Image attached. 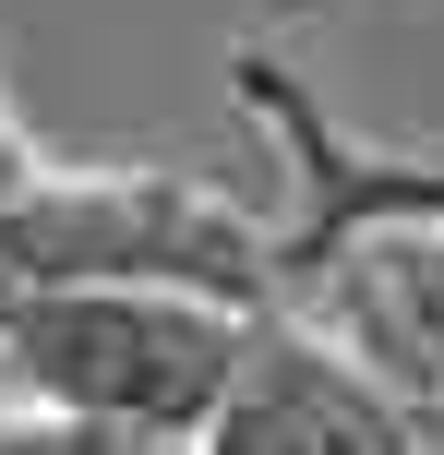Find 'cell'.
<instances>
[{
    "label": "cell",
    "mask_w": 444,
    "mask_h": 455,
    "mask_svg": "<svg viewBox=\"0 0 444 455\" xmlns=\"http://www.w3.org/2000/svg\"><path fill=\"white\" fill-rule=\"evenodd\" d=\"M0 455H192V443H168V432H109V419H61V408H36V419H0Z\"/></svg>",
    "instance_id": "3"
},
{
    "label": "cell",
    "mask_w": 444,
    "mask_h": 455,
    "mask_svg": "<svg viewBox=\"0 0 444 455\" xmlns=\"http://www.w3.org/2000/svg\"><path fill=\"white\" fill-rule=\"evenodd\" d=\"M12 168H24V144H12V120H0V180H12Z\"/></svg>",
    "instance_id": "4"
},
{
    "label": "cell",
    "mask_w": 444,
    "mask_h": 455,
    "mask_svg": "<svg viewBox=\"0 0 444 455\" xmlns=\"http://www.w3.org/2000/svg\"><path fill=\"white\" fill-rule=\"evenodd\" d=\"M240 108H264V132H277L288 168H301V228H277L288 264L360 240V228H432L444 240V156H397V144L336 132V120L312 108L288 72H264V60H240Z\"/></svg>",
    "instance_id": "2"
},
{
    "label": "cell",
    "mask_w": 444,
    "mask_h": 455,
    "mask_svg": "<svg viewBox=\"0 0 444 455\" xmlns=\"http://www.w3.org/2000/svg\"><path fill=\"white\" fill-rule=\"evenodd\" d=\"M253 312L205 288H0V384L24 408L192 443L240 371Z\"/></svg>",
    "instance_id": "1"
}]
</instances>
